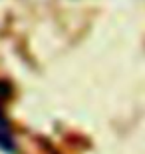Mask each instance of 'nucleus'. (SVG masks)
<instances>
[{
    "instance_id": "f257e3e1",
    "label": "nucleus",
    "mask_w": 145,
    "mask_h": 154,
    "mask_svg": "<svg viewBox=\"0 0 145 154\" xmlns=\"http://www.w3.org/2000/svg\"><path fill=\"white\" fill-rule=\"evenodd\" d=\"M0 148L4 150V152H8V154L16 152V146H14V142H12V138L2 130H0Z\"/></svg>"
},
{
    "instance_id": "f03ea898",
    "label": "nucleus",
    "mask_w": 145,
    "mask_h": 154,
    "mask_svg": "<svg viewBox=\"0 0 145 154\" xmlns=\"http://www.w3.org/2000/svg\"><path fill=\"white\" fill-rule=\"evenodd\" d=\"M10 96H12V86L6 80H0V100H6Z\"/></svg>"
}]
</instances>
